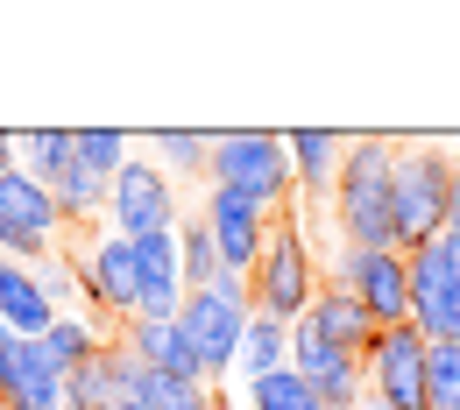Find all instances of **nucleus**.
<instances>
[{
  "label": "nucleus",
  "mask_w": 460,
  "mask_h": 410,
  "mask_svg": "<svg viewBox=\"0 0 460 410\" xmlns=\"http://www.w3.org/2000/svg\"><path fill=\"white\" fill-rule=\"evenodd\" d=\"M397 149L403 142H390V135H347L341 177L326 198L341 248H397Z\"/></svg>",
  "instance_id": "nucleus-1"
},
{
  "label": "nucleus",
  "mask_w": 460,
  "mask_h": 410,
  "mask_svg": "<svg viewBox=\"0 0 460 410\" xmlns=\"http://www.w3.org/2000/svg\"><path fill=\"white\" fill-rule=\"evenodd\" d=\"M213 191H234V198H248L255 213H284L297 205V177H290V149L277 127H227V135H213Z\"/></svg>",
  "instance_id": "nucleus-2"
},
{
  "label": "nucleus",
  "mask_w": 460,
  "mask_h": 410,
  "mask_svg": "<svg viewBox=\"0 0 460 410\" xmlns=\"http://www.w3.org/2000/svg\"><path fill=\"white\" fill-rule=\"evenodd\" d=\"M319 262H312V240H305V220L290 213L270 227L262 240V262L248 269V304H255V318H277V326H297L305 311H312V297H319Z\"/></svg>",
  "instance_id": "nucleus-3"
},
{
  "label": "nucleus",
  "mask_w": 460,
  "mask_h": 410,
  "mask_svg": "<svg viewBox=\"0 0 460 410\" xmlns=\"http://www.w3.org/2000/svg\"><path fill=\"white\" fill-rule=\"evenodd\" d=\"M177 326H184V340H191V353H199L206 389H220V382L234 375V361H241L248 326H255L248 284H241V276H220V284H206V291H184V304H177Z\"/></svg>",
  "instance_id": "nucleus-4"
},
{
  "label": "nucleus",
  "mask_w": 460,
  "mask_h": 410,
  "mask_svg": "<svg viewBox=\"0 0 460 410\" xmlns=\"http://www.w3.org/2000/svg\"><path fill=\"white\" fill-rule=\"evenodd\" d=\"M460 163L432 142H403L397 149V248L447 234V205H454Z\"/></svg>",
  "instance_id": "nucleus-5"
},
{
  "label": "nucleus",
  "mask_w": 460,
  "mask_h": 410,
  "mask_svg": "<svg viewBox=\"0 0 460 410\" xmlns=\"http://www.w3.org/2000/svg\"><path fill=\"white\" fill-rule=\"evenodd\" d=\"M403 276H411V333L460 340V234L454 227L403 248Z\"/></svg>",
  "instance_id": "nucleus-6"
},
{
  "label": "nucleus",
  "mask_w": 460,
  "mask_h": 410,
  "mask_svg": "<svg viewBox=\"0 0 460 410\" xmlns=\"http://www.w3.org/2000/svg\"><path fill=\"white\" fill-rule=\"evenodd\" d=\"M71 234L58 213V198L22 170H0V262H22V269H43L58 255V240Z\"/></svg>",
  "instance_id": "nucleus-7"
},
{
  "label": "nucleus",
  "mask_w": 460,
  "mask_h": 410,
  "mask_svg": "<svg viewBox=\"0 0 460 410\" xmlns=\"http://www.w3.org/2000/svg\"><path fill=\"white\" fill-rule=\"evenodd\" d=\"M78 284H85V311L100 318V326H128L135 318V304H142V269H135V240H120L114 227H85L78 240Z\"/></svg>",
  "instance_id": "nucleus-8"
},
{
  "label": "nucleus",
  "mask_w": 460,
  "mask_h": 410,
  "mask_svg": "<svg viewBox=\"0 0 460 410\" xmlns=\"http://www.w3.org/2000/svg\"><path fill=\"white\" fill-rule=\"evenodd\" d=\"M326 284H341V291L376 318V333L411 326V276H403V255H397V248H341Z\"/></svg>",
  "instance_id": "nucleus-9"
},
{
  "label": "nucleus",
  "mask_w": 460,
  "mask_h": 410,
  "mask_svg": "<svg viewBox=\"0 0 460 410\" xmlns=\"http://www.w3.org/2000/svg\"><path fill=\"white\" fill-rule=\"evenodd\" d=\"M107 227L120 240L142 234H171L177 227V177L156 163V156H128L107 184Z\"/></svg>",
  "instance_id": "nucleus-10"
},
{
  "label": "nucleus",
  "mask_w": 460,
  "mask_h": 410,
  "mask_svg": "<svg viewBox=\"0 0 460 410\" xmlns=\"http://www.w3.org/2000/svg\"><path fill=\"white\" fill-rule=\"evenodd\" d=\"M361 397L390 410H425V333H376L368 353H361Z\"/></svg>",
  "instance_id": "nucleus-11"
},
{
  "label": "nucleus",
  "mask_w": 460,
  "mask_h": 410,
  "mask_svg": "<svg viewBox=\"0 0 460 410\" xmlns=\"http://www.w3.org/2000/svg\"><path fill=\"white\" fill-rule=\"evenodd\" d=\"M0 410H71L64 368L43 340H0Z\"/></svg>",
  "instance_id": "nucleus-12"
},
{
  "label": "nucleus",
  "mask_w": 460,
  "mask_h": 410,
  "mask_svg": "<svg viewBox=\"0 0 460 410\" xmlns=\"http://www.w3.org/2000/svg\"><path fill=\"white\" fill-rule=\"evenodd\" d=\"M270 213H255L248 198H234V191H206V234L220 248V269L248 284V269L262 262V240H270Z\"/></svg>",
  "instance_id": "nucleus-13"
},
{
  "label": "nucleus",
  "mask_w": 460,
  "mask_h": 410,
  "mask_svg": "<svg viewBox=\"0 0 460 410\" xmlns=\"http://www.w3.org/2000/svg\"><path fill=\"white\" fill-rule=\"evenodd\" d=\"M114 340H120L128 361H142V368H156V375L206 382V375H199V353H191V340H184V326H177V318H128Z\"/></svg>",
  "instance_id": "nucleus-14"
},
{
  "label": "nucleus",
  "mask_w": 460,
  "mask_h": 410,
  "mask_svg": "<svg viewBox=\"0 0 460 410\" xmlns=\"http://www.w3.org/2000/svg\"><path fill=\"white\" fill-rule=\"evenodd\" d=\"M107 410H220V397L206 382H177V375H156L142 361H120V389Z\"/></svg>",
  "instance_id": "nucleus-15"
},
{
  "label": "nucleus",
  "mask_w": 460,
  "mask_h": 410,
  "mask_svg": "<svg viewBox=\"0 0 460 410\" xmlns=\"http://www.w3.org/2000/svg\"><path fill=\"white\" fill-rule=\"evenodd\" d=\"M284 149H290L297 198L326 205V198H333V177H341V156H347V135H333V127H290Z\"/></svg>",
  "instance_id": "nucleus-16"
},
{
  "label": "nucleus",
  "mask_w": 460,
  "mask_h": 410,
  "mask_svg": "<svg viewBox=\"0 0 460 410\" xmlns=\"http://www.w3.org/2000/svg\"><path fill=\"white\" fill-rule=\"evenodd\" d=\"M50 326H58V311H50V297L36 284V269L0 262V333L7 340H43Z\"/></svg>",
  "instance_id": "nucleus-17"
},
{
  "label": "nucleus",
  "mask_w": 460,
  "mask_h": 410,
  "mask_svg": "<svg viewBox=\"0 0 460 410\" xmlns=\"http://www.w3.org/2000/svg\"><path fill=\"white\" fill-rule=\"evenodd\" d=\"M326 340H341V347H354V353H368V340H376V318L354 304V297L341 291V284H319V297H312V311H305Z\"/></svg>",
  "instance_id": "nucleus-18"
},
{
  "label": "nucleus",
  "mask_w": 460,
  "mask_h": 410,
  "mask_svg": "<svg viewBox=\"0 0 460 410\" xmlns=\"http://www.w3.org/2000/svg\"><path fill=\"white\" fill-rule=\"evenodd\" d=\"M107 340H114V333H107V326H100V318H93V311H64L58 326H50V333H43V353H50V361H58L64 375H71V368H78V361H93V353L107 347Z\"/></svg>",
  "instance_id": "nucleus-19"
},
{
  "label": "nucleus",
  "mask_w": 460,
  "mask_h": 410,
  "mask_svg": "<svg viewBox=\"0 0 460 410\" xmlns=\"http://www.w3.org/2000/svg\"><path fill=\"white\" fill-rule=\"evenodd\" d=\"M177 269H184V291H206V284H220L227 269H220V248L206 234V213H177Z\"/></svg>",
  "instance_id": "nucleus-20"
},
{
  "label": "nucleus",
  "mask_w": 460,
  "mask_h": 410,
  "mask_svg": "<svg viewBox=\"0 0 460 410\" xmlns=\"http://www.w3.org/2000/svg\"><path fill=\"white\" fill-rule=\"evenodd\" d=\"M149 156H156L171 177H206L213 135H199V127H156V135H149Z\"/></svg>",
  "instance_id": "nucleus-21"
},
{
  "label": "nucleus",
  "mask_w": 460,
  "mask_h": 410,
  "mask_svg": "<svg viewBox=\"0 0 460 410\" xmlns=\"http://www.w3.org/2000/svg\"><path fill=\"white\" fill-rule=\"evenodd\" d=\"M277 368H290V326H277V318H255V326H248V340H241L234 375L262 382V375H277Z\"/></svg>",
  "instance_id": "nucleus-22"
},
{
  "label": "nucleus",
  "mask_w": 460,
  "mask_h": 410,
  "mask_svg": "<svg viewBox=\"0 0 460 410\" xmlns=\"http://www.w3.org/2000/svg\"><path fill=\"white\" fill-rule=\"evenodd\" d=\"M425 410H460V340H425Z\"/></svg>",
  "instance_id": "nucleus-23"
},
{
  "label": "nucleus",
  "mask_w": 460,
  "mask_h": 410,
  "mask_svg": "<svg viewBox=\"0 0 460 410\" xmlns=\"http://www.w3.org/2000/svg\"><path fill=\"white\" fill-rule=\"evenodd\" d=\"M71 149H78V163L100 177H114L128 156H135V142H128V127H71Z\"/></svg>",
  "instance_id": "nucleus-24"
},
{
  "label": "nucleus",
  "mask_w": 460,
  "mask_h": 410,
  "mask_svg": "<svg viewBox=\"0 0 460 410\" xmlns=\"http://www.w3.org/2000/svg\"><path fill=\"white\" fill-rule=\"evenodd\" d=\"M248 410H326V404L305 389V375H297V368H277V375L248 382Z\"/></svg>",
  "instance_id": "nucleus-25"
},
{
  "label": "nucleus",
  "mask_w": 460,
  "mask_h": 410,
  "mask_svg": "<svg viewBox=\"0 0 460 410\" xmlns=\"http://www.w3.org/2000/svg\"><path fill=\"white\" fill-rule=\"evenodd\" d=\"M36 284H43V297H50V311H85V284H78V262L71 255H50L43 269H36Z\"/></svg>",
  "instance_id": "nucleus-26"
},
{
  "label": "nucleus",
  "mask_w": 460,
  "mask_h": 410,
  "mask_svg": "<svg viewBox=\"0 0 460 410\" xmlns=\"http://www.w3.org/2000/svg\"><path fill=\"white\" fill-rule=\"evenodd\" d=\"M0 170H14V127H0Z\"/></svg>",
  "instance_id": "nucleus-27"
},
{
  "label": "nucleus",
  "mask_w": 460,
  "mask_h": 410,
  "mask_svg": "<svg viewBox=\"0 0 460 410\" xmlns=\"http://www.w3.org/2000/svg\"><path fill=\"white\" fill-rule=\"evenodd\" d=\"M447 227L460 234V177H454V205H447Z\"/></svg>",
  "instance_id": "nucleus-28"
},
{
  "label": "nucleus",
  "mask_w": 460,
  "mask_h": 410,
  "mask_svg": "<svg viewBox=\"0 0 460 410\" xmlns=\"http://www.w3.org/2000/svg\"><path fill=\"white\" fill-rule=\"evenodd\" d=\"M354 410H390V404H376V397H361V404H354Z\"/></svg>",
  "instance_id": "nucleus-29"
},
{
  "label": "nucleus",
  "mask_w": 460,
  "mask_h": 410,
  "mask_svg": "<svg viewBox=\"0 0 460 410\" xmlns=\"http://www.w3.org/2000/svg\"><path fill=\"white\" fill-rule=\"evenodd\" d=\"M0 340H7V333H0Z\"/></svg>",
  "instance_id": "nucleus-30"
}]
</instances>
